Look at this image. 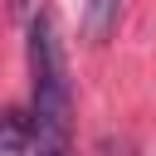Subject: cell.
<instances>
[{"instance_id":"1","label":"cell","mask_w":156,"mask_h":156,"mask_svg":"<svg viewBox=\"0 0 156 156\" xmlns=\"http://www.w3.org/2000/svg\"><path fill=\"white\" fill-rule=\"evenodd\" d=\"M29 88H34V127L44 136H63L68 132V68H63V49L54 34L49 15L29 20Z\"/></svg>"},{"instance_id":"2","label":"cell","mask_w":156,"mask_h":156,"mask_svg":"<svg viewBox=\"0 0 156 156\" xmlns=\"http://www.w3.org/2000/svg\"><path fill=\"white\" fill-rule=\"evenodd\" d=\"M34 112L24 107H0V156H29L34 146Z\"/></svg>"},{"instance_id":"3","label":"cell","mask_w":156,"mask_h":156,"mask_svg":"<svg viewBox=\"0 0 156 156\" xmlns=\"http://www.w3.org/2000/svg\"><path fill=\"white\" fill-rule=\"evenodd\" d=\"M117 10H122V0H88V10H83V34H88L93 44L107 39L112 24H117Z\"/></svg>"},{"instance_id":"4","label":"cell","mask_w":156,"mask_h":156,"mask_svg":"<svg viewBox=\"0 0 156 156\" xmlns=\"http://www.w3.org/2000/svg\"><path fill=\"white\" fill-rule=\"evenodd\" d=\"M24 10H29V0H10V15H15V20H20Z\"/></svg>"},{"instance_id":"5","label":"cell","mask_w":156,"mask_h":156,"mask_svg":"<svg viewBox=\"0 0 156 156\" xmlns=\"http://www.w3.org/2000/svg\"><path fill=\"white\" fill-rule=\"evenodd\" d=\"M39 156H58V151H54V146H49V151H39Z\"/></svg>"}]
</instances>
